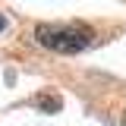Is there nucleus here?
<instances>
[{"label":"nucleus","mask_w":126,"mask_h":126,"mask_svg":"<svg viewBox=\"0 0 126 126\" xmlns=\"http://www.w3.org/2000/svg\"><path fill=\"white\" fill-rule=\"evenodd\" d=\"M35 41L57 54H79L92 47L94 29L85 22H41L35 25Z\"/></svg>","instance_id":"obj_1"},{"label":"nucleus","mask_w":126,"mask_h":126,"mask_svg":"<svg viewBox=\"0 0 126 126\" xmlns=\"http://www.w3.org/2000/svg\"><path fill=\"white\" fill-rule=\"evenodd\" d=\"M3 29H6V16L0 13V32H3Z\"/></svg>","instance_id":"obj_2"}]
</instances>
